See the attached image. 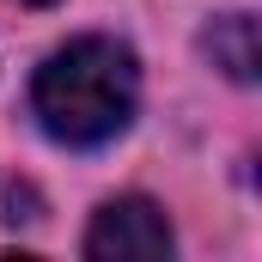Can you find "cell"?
Returning <instances> with one entry per match:
<instances>
[{
    "instance_id": "1",
    "label": "cell",
    "mask_w": 262,
    "mask_h": 262,
    "mask_svg": "<svg viewBox=\"0 0 262 262\" xmlns=\"http://www.w3.org/2000/svg\"><path fill=\"white\" fill-rule=\"evenodd\" d=\"M140 98V67L116 37H73L37 67L31 104L61 146H104L128 128Z\"/></svg>"
},
{
    "instance_id": "2",
    "label": "cell",
    "mask_w": 262,
    "mask_h": 262,
    "mask_svg": "<svg viewBox=\"0 0 262 262\" xmlns=\"http://www.w3.org/2000/svg\"><path fill=\"white\" fill-rule=\"evenodd\" d=\"M85 256L98 262H159L171 256V226L165 213L152 207L146 195H122V201H104L92 232H85Z\"/></svg>"
},
{
    "instance_id": "3",
    "label": "cell",
    "mask_w": 262,
    "mask_h": 262,
    "mask_svg": "<svg viewBox=\"0 0 262 262\" xmlns=\"http://www.w3.org/2000/svg\"><path fill=\"white\" fill-rule=\"evenodd\" d=\"M201 49L213 55L220 73H232L238 85H250V79H256V18H250V12H226V18H213V31L201 37Z\"/></svg>"
},
{
    "instance_id": "4",
    "label": "cell",
    "mask_w": 262,
    "mask_h": 262,
    "mask_svg": "<svg viewBox=\"0 0 262 262\" xmlns=\"http://www.w3.org/2000/svg\"><path fill=\"white\" fill-rule=\"evenodd\" d=\"M18 6H55V0H18Z\"/></svg>"
}]
</instances>
